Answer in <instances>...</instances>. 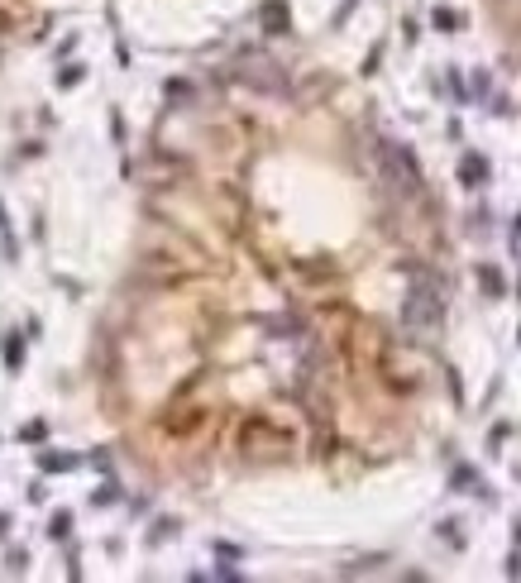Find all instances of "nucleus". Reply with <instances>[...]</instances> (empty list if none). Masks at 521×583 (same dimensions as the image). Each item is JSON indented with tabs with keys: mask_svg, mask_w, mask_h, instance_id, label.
Masks as SVG:
<instances>
[{
	"mask_svg": "<svg viewBox=\"0 0 521 583\" xmlns=\"http://www.w3.org/2000/svg\"><path fill=\"white\" fill-rule=\"evenodd\" d=\"M507 574H512V579H521V555H512V559H507Z\"/></svg>",
	"mask_w": 521,
	"mask_h": 583,
	"instance_id": "nucleus-12",
	"label": "nucleus"
},
{
	"mask_svg": "<svg viewBox=\"0 0 521 583\" xmlns=\"http://www.w3.org/2000/svg\"><path fill=\"white\" fill-rule=\"evenodd\" d=\"M239 445H244L249 459H277V454L287 450V435L273 421H263V416H249L239 425Z\"/></svg>",
	"mask_w": 521,
	"mask_h": 583,
	"instance_id": "nucleus-1",
	"label": "nucleus"
},
{
	"mask_svg": "<svg viewBox=\"0 0 521 583\" xmlns=\"http://www.w3.org/2000/svg\"><path fill=\"white\" fill-rule=\"evenodd\" d=\"M383 177L397 186V191H407V196H412L416 186H421V167H416L412 149H402V144H387V149H383Z\"/></svg>",
	"mask_w": 521,
	"mask_h": 583,
	"instance_id": "nucleus-3",
	"label": "nucleus"
},
{
	"mask_svg": "<svg viewBox=\"0 0 521 583\" xmlns=\"http://www.w3.org/2000/svg\"><path fill=\"white\" fill-rule=\"evenodd\" d=\"M483 177H488V158H478V153H464V158H459V182H464V186H478Z\"/></svg>",
	"mask_w": 521,
	"mask_h": 583,
	"instance_id": "nucleus-5",
	"label": "nucleus"
},
{
	"mask_svg": "<svg viewBox=\"0 0 521 583\" xmlns=\"http://www.w3.org/2000/svg\"><path fill=\"white\" fill-rule=\"evenodd\" d=\"M454 25H459V15H454V10H440V5H436V29L454 34Z\"/></svg>",
	"mask_w": 521,
	"mask_h": 583,
	"instance_id": "nucleus-9",
	"label": "nucleus"
},
{
	"mask_svg": "<svg viewBox=\"0 0 521 583\" xmlns=\"http://www.w3.org/2000/svg\"><path fill=\"white\" fill-rule=\"evenodd\" d=\"M5 364H10V369L25 364V345H20V340H5Z\"/></svg>",
	"mask_w": 521,
	"mask_h": 583,
	"instance_id": "nucleus-8",
	"label": "nucleus"
},
{
	"mask_svg": "<svg viewBox=\"0 0 521 583\" xmlns=\"http://www.w3.org/2000/svg\"><path fill=\"white\" fill-rule=\"evenodd\" d=\"M478 282H483V292H488V296H502V273H497L493 263H478Z\"/></svg>",
	"mask_w": 521,
	"mask_h": 583,
	"instance_id": "nucleus-7",
	"label": "nucleus"
},
{
	"mask_svg": "<svg viewBox=\"0 0 521 583\" xmlns=\"http://www.w3.org/2000/svg\"><path fill=\"white\" fill-rule=\"evenodd\" d=\"M239 81L253 86V91H263V96H282L287 91V72L277 62H268V57H249L244 67H239Z\"/></svg>",
	"mask_w": 521,
	"mask_h": 583,
	"instance_id": "nucleus-4",
	"label": "nucleus"
},
{
	"mask_svg": "<svg viewBox=\"0 0 521 583\" xmlns=\"http://www.w3.org/2000/svg\"><path fill=\"white\" fill-rule=\"evenodd\" d=\"M263 25H268V34H287V25H292L287 0H268V5H263Z\"/></svg>",
	"mask_w": 521,
	"mask_h": 583,
	"instance_id": "nucleus-6",
	"label": "nucleus"
},
{
	"mask_svg": "<svg viewBox=\"0 0 521 583\" xmlns=\"http://www.w3.org/2000/svg\"><path fill=\"white\" fill-rule=\"evenodd\" d=\"M43 469H72V459L67 454H43Z\"/></svg>",
	"mask_w": 521,
	"mask_h": 583,
	"instance_id": "nucleus-11",
	"label": "nucleus"
},
{
	"mask_svg": "<svg viewBox=\"0 0 521 583\" xmlns=\"http://www.w3.org/2000/svg\"><path fill=\"white\" fill-rule=\"evenodd\" d=\"M67 526H72V516H67V512H57L53 526H48V535H53V540H62V535H67Z\"/></svg>",
	"mask_w": 521,
	"mask_h": 583,
	"instance_id": "nucleus-10",
	"label": "nucleus"
},
{
	"mask_svg": "<svg viewBox=\"0 0 521 583\" xmlns=\"http://www.w3.org/2000/svg\"><path fill=\"white\" fill-rule=\"evenodd\" d=\"M440 316H445V296L431 287H416L407 301H402V325L416 330V335H426V330H436Z\"/></svg>",
	"mask_w": 521,
	"mask_h": 583,
	"instance_id": "nucleus-2",
	"label": "nucleus"
}]
</instances>
